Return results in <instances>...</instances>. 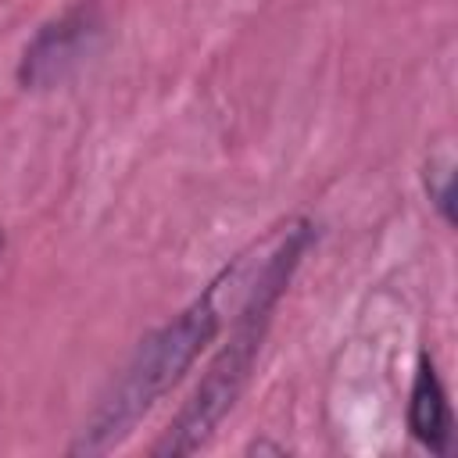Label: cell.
Wrapping results in <instances>:
<instances>
[{"instance_id": "6da1fadb", "label": "cell", "mask_w": 458, "mask_h": 458, "mask_svg": "<svg viewBox=\"0 0 458 458\" xmlns=\"http://www.w3.org/2000/svg\"><path fill=\"white\" fill-rule=\"evenodd\" d=\"M308 243H311V225L308 222H293L279 236V243L272 247V254L265 258L258 276L247 283V293H243V304L233 318L229 340L211 358V365L200 376L190 401L179 408V415L168 422V429L154 440L150 454L179 458V454L200 451L211 440V433L218 429V422L233 411V404L240 401V394H243V386L254 372L258 351H261L265 333L272 326V311H276L279 297L286 293Z\"/></svg>"}, {"instance_id": "7a4b0ae2", "label": "cell", "mask_w": 458, "mask_h": 458, "mask_svg": "<svg viewBox=\"0 0 458 458\" xmlns=\"http://www.w3.org/2000/svg\"><path fill=\"white\" fill-rule=\"evenodd\" d=\"M225 279H229V268L215 283H208L204 293L193 297L179 315H172L165 326H157L136 344L122 372L97 397L93 411L75 433L68 447L72 454H104L118 447L136 429V422L193 369V361L204 354V347L222 329Z\"/></svg>"}, {"instance_id": "3957f363", "label": "cell", "mask_w": 458, "mask_h": 458, "mask_svg": "<svg viewBox=\"0 0 458 458\" xmlns=\"http://www.w3.org/2000/svg\"><path fill=\"white\" fill-rule=\"evenodd\" d=\"M104 11L97 0H72L50 21L36 29L18 61V82L25 89H50L64 82L100 43Z\"/></svg>"}, {"instance_id": "277c9868", "label": "cell", "mask_w": 458, "mask_h": 458, "mask_svg": "<svg viewBox=\"0 0 458 458\" xmlns=\"http://www.w3.org/2000/svg\"><path fill=\"white\" fill-rule=\"evenodd\" d=\"M408 429L433 454H447L454 419H451L447 390H444L429 354H419V365H415V379H411V394H408Z\"/></svg>"}, {"instance_id": "5b68a950", "label": "cell", "mask_w": 458, "mask_h": 458, "mask_svg": "<svg viewBox=\"0 0 458 458\" xmlns=\"http://www.w3.org/2000/svg\"><path fill=\"white\" fill-rule=\"evenodd\" d=\"M451 182H454V172H451V157H440V161H429V165H426V193H429L433 208L440 211V218H444L447 225L454 222Z\"/></svg>"}]
</instances>
